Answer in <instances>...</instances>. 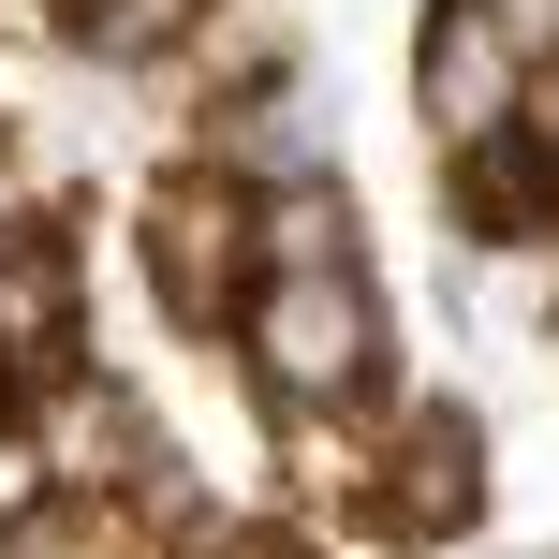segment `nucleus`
Instances as JSON below:
<instances>
[{
    "mask_svg": "<svg viewBox=\"0 0 559 559\" xmlns=\"http://www.w3.org/2000/svg\"><path fill=\"white\" fill-rule=\"evenodd\" d=\"M324 133H338V118H324V88H309V74H265V88H236L222 163H236V177H280V192H295V177L324 163Z\"/></svg>",
    "mask_w": 559,
    "mask_h": 559,
    "instance_id": "6",
    "label": "nucleus"
},
{
    "mask_svg": "<svg viewBox=\"0 0 559 559\" xmlns=\"http://www.w3.org/2000/svg\"><path fill=\"white\" fill-rule=\"evenodd\" d=\"M427 133L472 163V147H501V133H531V104H545V74H531V0H442L427 15Z\"/></svg>",
    "mask_w": 559,
    "mask_h": 559,
    "instance_id": "2",
    "label": "nucleus"
},
{
    "mask_svg": "<svg viewBox=\"0 0 559 559\" xmlns=\"http://www.w3.org/2000/svg\"><path fill=\"white\" fill-rule=\"evenodd\" d=\"M45 15H59V29H74V45H88V59H163V45H177V29H192V15H206V0H45Z\"/></svg>",
    "mask_w": 559,
    "mask_h": 559,
    "instance_id": "7",
    "label": "nucleus"
},
{
    "mask_svg": "<svg viewBox=\"0 0 559 559\" xmlns=\"http://www.w3.org/2000/svg\"><path fill=\"white\" fill-rule=\"evenodd\" d=\"M383 501L413 515V531H456V515L486 501V456H472V413H413L383 456Z\"/></svg>",
    "mask_w": 559,
    "mask_h": 559,
    "instance_id": "5",
    "label": "nucleus"
},
{
    "mask_svg": "<svg viewBox=\"0 0 559 559\" xmlns=\"http://www.w3.org/2000/svg\"><path fill=\"white\" fill-rule=\"evenodd\" d=\"M236 354H251V383L280 413H354V397L383 383V295H368V265L354 251L265 265L251 309H236Z\"/></svg>",
    "mask_w": 559,
    "mask_h": 559,
    "instance_id": "1",
    "label": "nucleus"
},
{
    "mask_svg": "<svg viewBox=\"0 0 559 559\" xmlns=\"http://www.w3.org/2000/svg\"><path fill=\"white\" fill-rule=\"evenodd\" d=\"M147 280H163V309H192V324H236L265 280V206L236 192V177H177L163 206H147Z\"/></svg>",
    "mask_w": 559,
    "mask_h": 559,
    "instance_id": "3",
    "label": "nucleus"
},
{
    "mask_svg": "<svg viewBox=\"0 0 559 559\" xmlns=\"http://www.w3.org/2000/svg\"><path fill=\"white\" fill-rule=\"evenodd\" d=\"M74 368V265L0 251V383H59Z\"/></svg>",
    "mask_w": 559,
    "mask_h": 559,
    "instance_id": "4",
    "label": "nucleus"
}]
</instances>
